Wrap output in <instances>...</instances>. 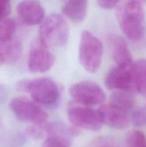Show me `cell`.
I'll use <instances>...</instances> for the list:
<instances>
[{"label":"cell","instance_id":"1","mask_svg":"<svg viewBox=\"0 0 146 147\" xmlns=\"http://www.w3.org/2000/svg\"><path fill=\"white\" fill-rule=\"evenodd\" d=\"M116 17L122 31L129 40L138 41L143 38L145 30V10L141 1H119Z\"/></svg>","mask_w":146,"mask_h":147},{"label":"cell","instance_id":"2","mask_svg":"<svg viewBox=\"0 0 146 147\" xmlns=\"http://www.w3.org/2000/svg\"><path fill=\"white\" fill-rule=\"evenodd\" d=\"M17 88L20 91L29 93L34 101L40 106L54 107L60 100V90L57 84L50 78L23 80L17 83Z\"/></svg>","mask_w":146,"mask_h":147},{"label":"cell","instance_id":"3","mask_svg":"<svg viewBox=\"0 0 146 147\" xmlns=\"http://www.w3.org/2000/svg\"><path fill=\"white\" fill-rule=\"evenodd\" d=\"M70 27L64 17L58 14L47 16L40 28V41L46 47H61L67 43Z\"/></svg>","mask_w":146,"mask_h":147},{"label":"cell","instance_id":"4","mask_svg":"<svg viewBox=\"0 0 146 147\" xmlns=\"http://www.w3.org/2000/svg\"><path fill=\"white\" fill-rule=\"evenodd\" d=\"M102 44L97 37L88 31H83L79 44V60L86 71L96 73L102 58Z\"/></svg>","mask_w":146,"mask_h":147},{"label":"cell","instance_id":"5","mask_svg":"<svg viewBox=\"0 0 146 147\" xmlns=\"http://www.w3.org/2000/svg\"><path fill=\"white\" fill-rule=\"evenodd\" d=\"M67 113L71 124L74 128L87 131H98L102 127L98 111L90 106H83L73 102L68 105Z\"/></svg>","mask_w":146,"mask_h":147},{"label":"cell","instance_id":"6","mask_svg":"<svg viewBox=\"0 0 146 147\" xmlns=\"http://www.w3.org/2000/svg\"><path fill=\"white\" fill-rule=\"evenodd\" d=\"M10 110L17 119L32 124L47 123L48 115L34 101L24 97H16L9 103Z\"/></svg>","mask_w":146,"mask_h":147},{"label":"cell","instance_id":"7","mask_svg":"<svg viewBox=\"0 0 146 147\" xmlns=\"http://www.w3.org/2000/svg\"><path fill=\"white\" fill-rule=\"evenodd\" d=\"M70 95L74 102L86 106L102 104L105 100V94L99 85L92 81H81L70 87Z\"/></svg>","mask_w":146,"mask_h":147},{"label":"cell","instance_id":"8","mask_svg":"<svg viewBox=\"0 0 146 147\" xmlns=\"http://www.w3.org/2000/svg\"><path fill=\"white\" fill-rule=\"evenodd\" d=\"M29 70L34 73H44L49 71L55 63V56L50 48L40 40L33 43L28 56Z\"/></svg>","mask_w":146,"mask_h":147},{"label":"cell","instance_id":"9","mask_svg":"<svg viewBox=\"0 0 146 147\" xmlns=\"http://www.w3.org/2000/svg\"><path fill=\"white\" fill-rule=\"evenodd\" d=\"M17 13L20 21L28 26L37 25L44 20V9L37 1H21L17 5Z\"/></svg>","mask_w":146,"mask_h":147},{"label":"cell","instance_id":"10","mask_svg":"<svg viewBox=\"0 0 146 147\" xmlns=\"http://www.w3.org/2000/svg\"><path fill=\"white\" fill-rule=\"evenodd\" d=\"M131 65V64H130ZM130 65H117L112 68L106 75L105 86L110 90L131 92V76Z\"/></svg>","mask_w":146,"mask_h":147},{"label":"cell","instance_id":"11","mask_svg":"<svg viewBox=\"0 0 146 147\" xmlns=\"http://www.w3.org/2000/svg\"><path fill=\"white\" fill-rule=\"evenodd\" d=\"M102 123L117 129H125L130 124V116L112 104L102 105L98 110Z\"/></svg>","mask_w":146,"mask_h":147},{"label":"cell","instance_id":"12","mask_svg":"<svg viewBox=\"0 0 146 147\" xmlns=\"http://www.w3.org/2000/svg\"><path fill=\"white\" fill-rule=\"evenodd\" d=\"M131 76V92L142 93L146 88V59H139L130 66Z\"/></svg>","mask_w":146,"mask_h":147},{"label":"cell","instance_id":"13","mask_svg":"<svg viewBox=\"0 0 146 147\" xmlns=\"http://www.w3.org/2000/svg\"><path fill=\"white\" fill-rule=\"evenodd\" d=\"M112 55L117 65L127 66L133 63V57L125 40L121 36H115L110 42Z\"/></svg>","mask_w":146,"mask_h":147},{"label":"cell","instance_id":"14","mask_svg":"<svg viewBox=\"0 0 146 147\" xmlns=\"http://www.w3.org/2000/svg\"><path fill=\"white\" fill-rule=\"evenodd\" d=\"M88 9V1L85 0H72L63 4L62 10L67 18L76 23L84 21Z\"/></svg>","mask_w":146,"mask_h":147},{"label":"cell","instance_id":"15","mask_svg":"<svg viewBox=\"0 0 146 147\" xmlns=\"http://www.w3.org/2000/svg\"><path fill=\"white\" fill-rule=\"evenodd\" d=\"M21 53V43L19 39L13 37L0 42V55L4 63H16L20 57Z\"/></svg>","mask_w":146,"mask_h":147},{"label":"cell","instance_id":"16","mask_svg":"<svg viewBox=\"0 0 146 147\" xmlns=\"http://www.w3.org/2000/svg\"><path fill=\"white\" fill-rule=\"evenodd\" d=\"M110 104L127 113L130 116V113L134 110L135 99L133 93L127 91L117 90L110 96Z\"/></svg>","mask_w":146,"mask_h":147},{"label":"cell","instance_id":"17","mask_svg":"<svg viewBox=\"0 0 146 147\" xmlns=\"http://www.w3.org/2000/svg\"><path fill=\"white\" fill-rule=\"evenodd\" d=\"M17 24L13 19L6 17L0 20V42L5 41L14 37Z\"/></svg>","mask_w":146,"mask_h":147},{"label":"cell","instance_id":"18","mask_svg":"<svg viewBox=\"0 0 146 147\" xmlns=\"http://www.w3.org/2000/svg\"><path fill=\"white\" fill-rule=\"evenodd\" d=\"M127 147H146V136L142 131L132 130L127 134Z\"/></svg>","mask_w":146,"mask_h":147},{"label":"cell","instance_id":"19","mask_svg":"<svg viewBox=\"0 0 146 147\" xmlns=\"http://www.w3.org/2000/svg\"><path fill=\"white\" fill-rule=\"evenodd\" d=\"M87 147H124L121 143L113 138L99 136L92 140Z\"/></svg>","mask_w":146,"mask_h":147},{"label":"cell","instance_id":"20","mask_svg":"<svg viewBox=\"0 0 146 147\" xmlns=\"http://www.w3.org/2000/svg\"><path fill=\"white\" fill-rule=\"evenodd\" d=\"M42 147H70V139L59 136H47Z\"/></svg>","mask_w":146,"mask_h":147},{"label":"cell","instance_id":"21","mask_svg":"<svg viewBox=\"0 0 146 147\" xmlns=\"http://www.w3.org/2000/svg\"><path fill=\"white\" fill-rule=\"evenodd\" d=\"M130 120L137 127L146 126V109H135L130 114Z\"/></svg>","mask_w":146,"mask_h":147},{"label":"cell","instance_id":"22","mask_svg":"<svg viewBox=\"0 0 146 147\" xmlns=\"http://www.w3.org/2000/svg\"><path fill=\"white\" fill-rule=\"evenodd\" d=\"M46 123L43 124H33L27 129V133L31 138L34 139H40L47 136Z\"/></svg>","mask_w":146,"mask_h":147},{"label":"cell","instance_id":"23","mask_svg":"<svg viewBox=\"0 0 146 147\" xmlns=\"http://www.w3.org/2000/svg\"><path fill=\"white\" fill-rule=\"evenodd\" d=\"M11 11V7L9 1L0 0V20L9 17Z\"/></svg>","mask_w":146,"mask_h":147},{"label":"cell","instance_id":"24","mask_svg":"<svg viewBox=\"0 0 146 147\" xmlns=\"http://www.w3.org/2000/svg\"><path fill=\"white\" fill-rule=\"evenodd\" d=\"M97 3L101 8L105 9H110L117 7L119 1H114V0H113V1H102V0H100V1H97Z\"/></svg>","mask_w":146,"mask_h":147},{"label":"cell","instance_id":"25","mask_svg":"<svg viewBox=\"0 0 146 147\" xmlns=\"http://www.w3.org/2000/svg\"><path fill=\"white\" fill-rule=\"evenodd\" d=\"M3 63H4V62H3V60H2V58H1V55H0V65H2Z\"/></svg>","mask_w":146,"mask_h":147},{"label":"cell","instance_id":"26","mask_svg":"<svg viewBox=\"0 0 146 147\" xmlns=\"http://www.w3.org/2000/svg\"><path fill=\"white\" fill-rule=\"evenodd\" d=\"M143 95H144V96L146 97V88H145V92L143 93Z\"/></svg>","mask_w":146,"mask_h":147}]
</instances>
